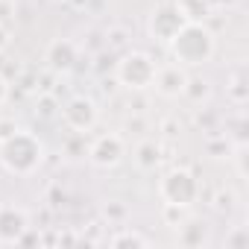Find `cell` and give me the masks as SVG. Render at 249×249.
<instances>
[{
  "label": "cell",
  "instance_id": "1",
  "mask_svg": "<svg viewBox=\"0 0 249 249\" xmlns=\"http://www.w3.org/2000/svg\"><path fill=\"white\" fill-rule=\"evenodd\" d=\"M0 164L12 176H33L44 164V144L38 135L18 129L6 141H0Z\"/></svg>",
  "mask_w": 249,
  "mask_h": 249
},
{
  "label": "cell",
  "instance_id": "2",
  "mask_svg": "<svg viewBox=\"0 0 249 249\" xmlns=\"http://www.w3.org/2000/svg\"><path fill=\"white\" fill-rule=\"evenodd\" d=\"M170 47V56L176 65L182 68H199L205 62H211L214 56V33L205 27V24H196V21H188L176 36L173 41L167 44Z\"/></svg>",
  "mask_w": 249,
  "mask_h": 249
},
{
  "label": "cell",
  "instance_id": "3",
  "mask_svg": "<svg viewBox=\"0 0 249 249\" xmlns=\"http://www.w3.org/2000/svg\"><path fill=\"white\" fill-rule=\"evenodd\" d=\"M156 68L159 65L153 62V56H147L141 50H132V53H123L114 62V79L129 91H147V88H153Z\"/></svg>",
  "mask_w": 249,
  "mask_h": 249
},
{
  "label": "cell",
  "instance_id": "4",
  "mask_svg": "<svg viewBox=\"0 0 249 249\" xmlns=\"http://www.w3.org/2000/svg\"><path fill=\"white\" fill-rule=\"evenodd\" d=\"M159 196L161 202H170V205H182V208H191L196 199H199V182L191 170L185 167H173L161 176L159 182Z\"/></svg>",
  "mask_w": 249,
  "mask_h": 249
},
{
  "label": "cell",
  "instance_id": "5",
  "mask_svg": "<svg viewBox=\"0 0 249 249\" xmlns=\"http://www.w3.org/2000/svg\"><path fill=\"white\" fill-rule=\"evenodd\" d=\"M62 120H65V126L73 129V132H91L97 126V120H100V108L91 97L85 94H76L71 97L65 106H62Z\"/></svg>",
  "mask_w": 249,
  "mask_h": 249
},
{
  "label": "cell",
  "instance_id": "6",
  "mask_svg": "<svg viewBox=\"0 0 249 249\" xmlns=\"http://www.w3.org/2000/svg\"><path fill=\"white\" fill-rule=\"evenodd\" d=\"M185 24H188V21L182 18V12H179L173 3H161V6L153 9V15H150V21H147V33H150L153 41L170 44L173 36H176Z\"/></svg>",
  "mask_w": 249,
  "mask_h": 249
},
{
  "label": "cell",
  "instance_id": "7",
  "mask_svg": "<svg viewBox=\"0 0 249 249\" xmlns=\"http://www.w3.org/2000/svg\"><path fill=\"white\" fill-rule=\"evenodd\" d=\"M123 156H126V144H123V138L108 132V135H100V138H94L88 144V156L85 159L94 167H100V170H111V167H117L123 161Z\"/></svg>",
  "mask_w": 249,
  "mask_h": 249
},
{
  "label": "cell",
  "instance_id": "8",
  "mask_svg": "<svg viewBox=\"0 0 249 249\" xmlns=\"http://www.w3.org/2000/svg\"><path fill=\"white\" fill-rule=\"evenodd\" d=\"M44 62H47V68H50L56 76H65V73H71V71L76 68V62H79V47H76L71 38H56V41H50V47H47V53H44Z\"/></svg>",
  "mask_w": 249,
  "mask_h": 249
},
{
  "label": "cell",
  "instance_id": "9",
  "mask_svg": "<svg viewBox=\"0 0 249 249\" xmlns=\"http://www.w3.org/2000/svg\"><path fill=\"white\" fill-rule=\"evenodd\" d=\"M30 229V217L24 208L3 202L0 205V243H18V237Z\"/></svg>",
  "mask_w": 249,
  "mask_h": 249
},
{
  "label": "cell",
  "instance_id": "10",
  "mask_svg": "<svg viewBox=\"0 0 249 249\" xmlns=\"http://www.w3.org/2000/svg\"><path fill=\"white\" fill-rule=\"evenodd\" d=\"M208 240H211V229H208V223L202 217H191L188 214L176 226V243L182 249H202V246H208Z\"/></svg>",
  "mask_w": 249,
  "mask_h": 249
},
{
  "label": "cell",
  "instance_id": "11",
  "mask_svg": "<svg viewBox=\"0 0 249 249\" xmlns=\"http://www.w3.org/2000/svg\"><path fill=\"white\" fill-rule=\"evenodd\" d=\"M185 82H188V73H185V68L182 65H164V68H156V79H153V88L161 94V97H167V100H176V97H182V91H185Z\"/></svg>",
  "mask_w": 249,
  "mask_h": 249
},
{
  "label": "cell",
  "instance_id": "12",
  "mask_svg": "<svg viewBox=\"0 0 249 249\" xmlns=\"http://www.w3.org/2000/svg\"><path fill=\"white\" fill-rule=\"evenodd\" d=\"M185 21H196V24H205L211 15H214V6H211V0H176L173 3Z\"/></svg>",
  "mask_w": 249,
  "mask_h": 249
},
{
  "label": "cell",
  "instance_id": "13",
  "mask_svg": "<svg viewBox=\"0 0 249 249\" xmlns=\"http://www.w3.org/2000/svg\"><path fill=\"white\" fill-rule=\"evenodd\" d=\"M226 100L231 106H237V108L249 103V79H246L243 71H234L229 76V82H226Z\"/></svg>",
  "mask_w": 249,
  "mask_h": 249
},
{
  "label": "cell",
  "instance_id": "14",
  "mask_svg": "<svg viewBox=\"0 0 249 249\" xmlns=\"http://www.w3.org/2000/svg\"><path fill=\"white\" fill-rule=\"evenodd\" d=\"M135 164L141 167V170H156L159 164H161V147L156 144V141H141L138 147H135Z\"/></svg>",
  "mask_w": 249,
  "mask_h": 249
},
{
  "label": "cell",
  "instance_id": "15",
  "mask_svg": "<svg viewBox=\"0 0 249 249\" xmlns=\"http://www.w3.org/2000/svg\"><path fill=\"white\" fill-rule=\"evenodd\" d=\"M85 135H88V132H73V129H71V135L62 141V153H65L71 161H79V159H85V156H88Z\"/></svg>",
  "mask_w": 249,
  "mask_h": 249
},
{
  "label": "cell",
  "instance_id": "16",
  "mask_svg": "<svg viewBox=\"0 0 249 249\" xmlns=\"http://www.w3.org/2000/svg\"><path fill=\"white\" fill-rule=\"evenodd\" d=\"M182 97H188L194 106H202L208 97H211V85L205 82V79H199V76H188V82H185V91H182Z\"/></svg>",
  "mask_w": 249,
  "mask_h": 249
},
{
  "label": "cell",
  "instance_id": "17",
  "mask_svg": "<svg viewBox=\"0 0 249 249\" xmlns=\"http://www.w3.org/2000/svg\"><path fill=\"white\" fill-rule=\"evenodd\" d=\"M108 243H111L114 249H126V246H132V249H144V246H150V237H144L141 231H129V229H123V231H117Z\"/></svg>",
  "mask_w": 249,
  "mask_h": 249
},
{
  "label": "cell",
  "instance_id": "18",
  "mask_svg": "<svg viewBox=\"0 0 249 249\" xmlns=\"http://www.w3.org/2000/svg\"><path fill=\"white\" fill-rule=\"evenodd\" d=\"M59 111H62V106H59L56 94L44 91V94L38 97V103H36V114H38V117H44V120H50V117H56Z\"/></svg>",
  "mask_w": 249,
  "mask_h": 249
},
{
  "label": "cell",
  "instance_id": "19",
  "mask_svg": "<svg viewBox=\"0 0 249 249\" xmlns=\"http://www.w3.org/2000/svg\"><path fill=\"white\" fill-rule=\"evenodd\" d=\"M223 246H226V249H246V246H249V229H246V226H234V229L226 234Z\"/></svg>",
  "mask_w": 249,
  "mask_h": 249
},
{
  "label": "cell",
  "instance_id": "20",
  "mask_svg": "<svg viewBox=\"0 0 249 249\" xmlns=\"http://www.w3.org/2000/svg\"><path fill=\"white\" fill-rule=\"evenodd\" d=\"M103 217L108 220V226H120L123 220L129 217V208L123 205V202H106L103 205Z\"/></svg>",
  "mask_w": 249,
  "mask_h": 249
},
{
  "label": "cell",
  "instance_id": "21",
  "mask_svg": "<svg viewBox=\"0 0 249 249\" xmlns=\"http://www.w3.org/2000/svg\"><path fill=\"white\" fill-rule=\"evenodd\" d=\"M185 217H188V208H182V205H170V202H164V205H161V220H164V226L176 229Z\"/></svg>",
  "mask_w": 249,
  "mask_h": 249
},
{
  "label": "cell",
  "instance_id": "22",
  "mask_svg": "<svg viewBox=\"0 0 249 249\" xmlns=\"http://www.w3.org/2000/svg\"><path fill=\"white\" fill-rule=\"evenodd\" d=\"M234 202H237V196H234L231 191H226V188H223V191H217V194H214V199H211V205H214L220 214H231V211H234Z\"/></svg>",
  "mask_w": 249,
  "mask_h": 249
},
{
  "label": "cell",
  "instance_id": "23",
  "mask_svg": "<svg viewBox=\"0 0 249 249\" xmlns=\"http://www.w3.org/2000/svg\"><path fill=\"white\" fill-rule=\"evenodd\" d=\"M217 123V114L211 111V108H199L196 111V126H202V132H214L211 126Z\"/></svg>",
  "mask_w": 249,
  "mask_h": 249
},
{
  "label": "cell",
  "instance_id": "24",
  "mask_svg": "<svg viewBox=\"0 0 249 249\" xmlns=\"http://www.w3.org/2000/svg\"><path fill=\"white\" fill-rule=\"evenodd\" d=\"M12 21H15V3L12 0H0V24L12 30Z\"/></svg>",
  "mask_w": 249,
  "mask_h": 249
},
{
  "label": "cell",
  "instance_id": "25",
  "mask_svg": "<svg viewBox=\"0 0 249 249\" xmlns=\"http://www.w3.org/2000/svg\"><path fill=\"white\" fill-rule=\"evenodd\" d=\"M205 147H208V153H211V156H217V159L229 153V141H226V135H223V138H208V144H205Z\"/></svg>",
  "mask_w": 249,
  "mask_h": 249
},
{
  "label": "cell",
  "instance_id": "26",
  "mask_svg": "<svg viewBox=\"0 0 249 249\" xmlns=\"http://www.w3.org/2000/svg\"><path fill=\"white\" fill-rule=\"evenodd\" d=\"M21 126L15 123V117H0V141H6L9 135H15Z\"/></svg>",
  "mask_w": 249,
  "mask_h": 249
},
{
  "label": "cell",
  "instance_id": "27",
  "mask_svg": "<svg viewBox=\"0 0 249 249\" xmlns=\"http://www.w3.org/2000/svg\"><path fill=\"white\" fill-rule=\"evenodd\" d=\"M229 123H234V144H246V117L237 114V117L229 120Z\"/></svg>",
  "mask_w": 249,
  "mask_h": 249
},
{
  "label": "cell",
  "instance_id": "28",
  "mask_svg": "<svg viewBox=\"0 0 249 249\" xmlns=\"http://www.w3.org/2000/svg\"><path fill=\"white\" fill-rule=\"evenodd\" d=\"M9 44H12V30L0 24V56H3V53L9 50Z\"/></svg>",
  "mask_w": 249,
  "mask_h": 249
},
{
  "label": "cell",
  "instance_id": "29",
  "mask_svg": "<svg viewBox=\"0 0 249 249\" xmlns=\"http://www.w3.org/2000/svg\"><path fill=\"white\" fill-rule=\"evenodd\" d=\"M18 243H21V246H30V243L36 246V243H41V234H36V231H33V226H30V229L18 237Z\"/></svg>",
  "mask_w": 249,
  "mask_h": 249
},
{
  "label": "cell",
  "instance_id": "30",
  "mask_svg": "<svg viewBox=\"0 0 249 249\" xmlns=\"http://www.w3.org/2000/svg\"><path fill=\"white\" fill-rule=\"evenodd\" d=\"M62 202H65V191H59V188L53 185V188H50V205H53V208H59Z\"/></svg>",
  "mask_w": 249,
  "mask_h": 249
},
{
  "label": "cell",
  "instance_id": "31",
  "mask_svg": "<svg viewBox=\"0 0 249 249\" xmlns=\"http://www.w3.org/2000/svg\"><path fill=\"white\" fill-rule=\"evenodd\" d=\"M6 97H9V82L0 76V103H6Z\"/></svg>",
  "mask_w": 249,
  "mask_h": 249
},
{
  "label": "cell",
  "instance_id": "32",
  "mask_svg": "<svg viewBox=\"0 0 249 249\" xmlns=\"http://www.w3.org/2000/svg\"><path fill=\"white\" fill-rule=\"evenodd\" d=\"M59 243H76V237L73 234H59Z\"/></svg>",
  "mask_w": 249,
  "mask_h": 249
},
{
  "label": "cell",
  "instance_id": "33",
  "mask_svg": "<svg viewBox=\"0 0 249 249\" xmlns=\"http://www.w3.org/2000/svg\"><path fill=\"white\" fill-rule=\"evenodd\" d=\"M53 3H68V0H53Z\"/></svg>",
  "mask_w": 249,
  "mask_h": 249
}]
</instances>
